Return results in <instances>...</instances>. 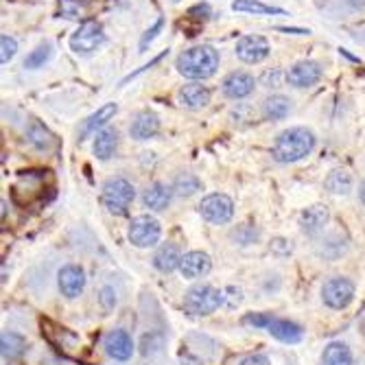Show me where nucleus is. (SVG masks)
Listing matches in <instances>:
<instances>
[{
  "instance_id": "obj_1",
  "label": "nucleus",
  "mask_w": 365,
  "mask_h": 365,
  "mask_svg": "<svg viewBox=\"0 0 365 365\" xmlns=\"http://www.w3.org/2000/svg\"><path fill=\"white\" fill-rule=\"evenodd\" d=\"M315 133L306 127H289L278 133V138L271 145V155L280 164L300 162L315 149Z\"/></svg>"
},
{
  "instance_id": "obj_2",
  "label": "nucleus",
  "mask_w": 365,
  "mask_h": 365,
  "mask_svg": "<svg viewBox=\"0 0 365 365\" xmlns=\"http://www.w3.org/2000/svg\"><path fill=\"white\" fill-rule=\"evenodd\" d=\"M175 68L181 77L193 79V81H206L215 77L219 68V53L208 47V44H199V47H191L184 53H179Z\"/></svg>"
},
{
  "instance_id": "obj_3",
  "label": "nucleus",
  "mask_w": 365,
  "mask_h": 365,
  "mask_svg": "<svg viewBox=\"0 0 365 365\" xmlns=\"http://www.w3.org/2000/svg\"><path fill=\"white\" fill-rule=\"evenodd\" d=\"M136 199V189L127 177L114 175L107 177L101 186V201L103 206L116 217H125L129 213V206Z\"/></svg>"
},
{
  "instance_id": "obj_4",
  "label": "nucleus",
  "mask_w": 365,
  "mask_h": 365,
  "mask_svg": "<svg viewBox=\"0 0 365 365\" xmlns=\"http://www.w3.org/2000/svg\"><path fill=\"white\" fill-rule=\"evenodd\" d=\"M225 302L223 291L213 285H195L184 295V311L193 317L213 315Z\"/></svg>"
},
{
  "instance_id": "obj_5",
  "label": "nucleus",
  "mask_w": 365,
  "mask_h": 365,
  "mask_svg": "<svg viewBox=\"0 0 365 365\" xmlns=\"http://www.w3.org/2000/svg\"><path fill=\"white\" fill-rule=\"evenodd\" d=\"M105 42V31H103V25L99 20H83L81 25L73 31L71 40H68V44H71V51L77 53V55H90L95 53L101 44Z\"/></svg>"
},
{
  "instance_id": "obj_6",
  "label": "nucleus",
  "mask_w": 365,
  "mask_h": 365,
  "mask_svg": "<svg viewBox=\"0 0 365 365\" xmlns=\"http://www.w3.org/2000/svg\"><path fill=\"white\" fill-rule=\"evenodd\" d=\"M129 243L136 247H153L160 237H162V225L151 215H138L129 221V230H127Z\"/></svg>"
},
{
  "instance_id": "obj_7",
  "label": "nucleus",
  "mask_w": 365,
  "mask_h": 365,
  "mask_svg": "<svg viewBox=\"0 0 365 365\" xmlns=\"http://www.w3.org/2000/svg\"><path fill=\"white\" fill-rule=\"evenodd\" d=\"M199 213L213 225H223L234 217V201L223 193H210L201 199Z\"/></svg>"
},
{
  "instance_id": "obj_8",
  "label": "nucleus",
  "mask_w": 365,
  "mask_h": 365,
  "mask_svg": "<svg viewBox=\"0 0 365 365\" xmlns=\"http://www.w3.org/2000/svg\"><path fill=\"white\" fill-rule=\"evenodd\" d=\"M322 300L328 309L341 311L348 309L350 302L354 300V285L348 278H328L322 287Z\"/></svg>"
},
{
  "instance_id": "obj_9",
  "label": "nucleus",
  "mask_w": 365,
  "mask_h": 365,
  "mask_svg": "<svg viewBox=\"0 0 365 365\" xmlns=\"http://www.w3.org/2000/svg\"><path fill=\"white\" fill-rule=\"evenodd\" d=\"M271 44L263 35H243L237 42V57L243 64H261L269 57Z\"/></svg>"
},
{
  "instance_id": "obj_10",
  "label": "nucleus",
  "mask_w": 365,
  "mask_h": 365,
  "mask_svg": "<svg viewBox=\"0 0 365 365\" xmlns=\"http://www.w3.org/2000/svg\"><path fill=\"white\" fill-rule=\"evenodd\" d=\"M322 75H324L322 64H317L313 59H304V61L293 64L287 71L285 79L293 88H311V85H315L319 79H322Z\"/></svg>"
},
{
  "instance_id": "obj_11",
  "label": "nucleus",
  "mask_w": 365,
  "mask_h": 365,
  "mask_svg": "<svg viewBox=\"0 0 365 365\" xmlns=\"http://www.w3.org/2000/svg\"><path fill=\"white\" fill-rule=\"evenodd\" d=\"M57 287L66 298H79L85 289V271L81 265H64L57 273Z\"/></svg>"
},
{
  "instance_id": "obj_12",
  "label": "nucleus",
  "mask_w": 365,
  "mask_h": 365,
  "mask_svg": "<svg viewBox=\"0 0 365 365\" xmlns=\"http://www.w3.org/2000/svg\"><path fill=\"white\" fill-rule=\"evenodd\" d=\"M254 88H256V79L245 71H234L230 75H225V79L221 81V92L232 101H241L249 97L254 92Z\"/></svg>"
},
{
  "instance_id": "obj_13",
  "label": "nucleus",
  "mask_w": 365,
  "mask_h": 365,
  "mask_svg": "<svg viewBox=\"0 0 365 365\" xmlns=\"http://www.w3.org/2000/svg\"><path fill=\"white\" fill-rule=\"evenodd\" d=\"M103 348H105V354L114 361H129L133 354V339L123 328L109 330L103 339Z\"/></svg>"
},
{
  "instance_id": "obj_14",
  "label": "nucleus",
  "mask_w": 365,
  "mask_h": 365,
  "mask_svg": "<svg viewBox=\"0 0 365 365\" xmlns=\"http://www.w3.org/2000/svg\"><path fill=\"white\" fill-rule=\"evenodd\" d=\"M116 112H119L116 103H105L95 114H90L79 129V143H83L85 138H90V136H97L101 129H105V125L116 116Z\"/></svg>"
},
{
  "instance_id": "obj_15",
  "label": "nucleus",
  "mask_w": 365,
  "mask_h": 365,
  "mask_svg": "<svg viewBox=\"0 0 365 365\" xmlns=\"http://www.w3.org/2000/svg\"><path fill=\"white\" fill-rule=\"evenodd\" d=\"M328 221H330V210L326 203H313V206H309L300 215V227L309 237H315L322 232L328 225Z\"/></svg>"
},
{
  "instance_id": "obj_16",
  "label": "nucleus",
  "mask_w": 365,
  "mask_h": 365,
  "mask_svg": "<svg viewBox=\"0 0 365 365\" xmlns=\"http://www.w3.org/2000/svg\"><path fill=\"white\" fill-rule=\"evenodd\" d=\"M267 333L271 337H276L282 344H300L304 339V328L300 324L291 322V319H282V317H273L267 324Z\"/></svg>"
},
{
  "instance_id": "obj_17",
  "label": "nucleus",
  "mask_w": 365,
  "mask_h": 365,
  "mask_svg": "<svg viewBox=\"0 0 365 365\" xmlns=\"http://www.w3.org/2000/svg\"><path fill=\"white\" fill-rule=\"evenodd\" d=\"M177 101L181 107L193 109V112L203 109L210 103V90H208V85H201V81L181 85L179 92H177Z\"/></svg>"
},
{
  "instance_id": "obj_18",
  "label": "nucleus",
  "mask_w": 365,
  "mask_h": 365,
  "mask_svg": "<svg viewBox=\"0 0 365 365\" xmlns=\"http://www.w3.org/2000/svg\"><path fill=\"white\" fill-rule=\"evenodd\" d=\"M213 269V261L206 252H186L179 263V273L189 280L203 278Z\"/></svg>"
},
{
  "instance_id": "obj_19",
  "label": "nucleus",
  "mask_w": 365,
  "mask_h": 365,
  "mask_svg": "<svg viewBox=\"0 0 365 365\" xmlns=\"http://www.w3.org/2000/svg\"><path fill=\"white\" fill-rule=\"evenodd\" d=\"M160 131V119L151 109H143L133 116L129 125V136L133 140H149Z\"/></svg>"
},
{
  "instance_id": "obj_20",
  "label": "nucleus",
  "mask_w": 365,
  "mask_h": 365,
  "mask_svg": "<svg viewBox=\"0 0 365 365\" xmlns=\"http://www.w3.org/2000/svg\"><path fill=\"white\" fill-rule=\"evenodd\" d=\"M173 195V186H167L164 181H153L143 193V206L155 213H162L171 206Z\"/></svg>"
},
{
  "instance_id": "obj_21",
  "label": "nucleus",
  "mask_w": 365,
  "mask_h": 365,
  "mask_svg": "<svg viewBox=\"0 0 365 365\" xmlns=\"http://www.w3.org/2000/svg\"><path fill=\"white\" fill-rule=\"evenodd\" d=\"M116 149H119V129L116 127H105L97 133L95 138V145H92V151L97 155V160L101 162H107L114 155H116Z\"/></svg>"
},
{
  "instance_id": "obj_22",
  "label": "nucleus",
  "mask_w": 365,
  "mask_h": 365,
  "mask_svg": "<svg viewBox=\"0 0 365 365\" xmlns=\"http://www.w3.org/2000/svg\"><path fill=\"white\" fill-rule=\"evenodd\" d=\"M181 249L175 245V243H164L157 247V252L153 254V267L162 273H171L175 269H179V263H181Z\"/></svg>"
},
{
  "instance_id": "obj_23",
  "label": "nucleus",
  "mask_w": 365,
  "mask_h": 365,
  "mask_svg": "<svg viewBox=\"0 0 365 365\" xmlns=\"http://www.w3.org/2000/svg\"><path fill=\"white\" fill-rule=\"evenodd\" d=\"M25 352H27V339L20 333L5 330L0 335V354H3L5 361H18Z\"/></svg>"
},
{
  "instance_id": "obj_24",
  "label": "nucleus",
  "mask_w": 365,
  "mask_h": 365,
  "mask_svg": "<svg viewBox=\"0 0 365 365\" xmlns=\"http://www.w3.org/2000/svg\"><path fill=\"white\" fill-rule=\"evenodd\" d=\"M230 7L237 13H249V16H287L285 9L265 5L261 0H232Z\"/></svg>"
},
{
  "instance_id": "obj_25",
  "label": "nucleus",
  "mask_w": 365,
  "mask_h": 365,
  "mask_svg": "<svg viewBox=\"0 0 365 365\" xmlns=\"http://www.w3.org/2000/svg\"><path fill=\"white\" fill-rule=\"evenodd\" d=\"M352 175L344 169H335L326 175L324 179V189L333 195H348L352 191Z\"/></svg>"
},
{
  "instance_id": "obj_26",
  "label": "nucleus",
  "mask_w": 365,
  "mask_h": 365,
  "mask_svg": "<svg viewBox=\"0 0 365 365\" xmlns=\"http://www.w3.org/2000/svg\"><path fill=\"white\" fill-rule=\"evenodd\" d=\"M322 363L324 365H352V350L346 344H341V341H333V344L324 348Z\"/></svg>"
},
{
  "instance_id": "obj_27",
  "label": "nucleus",
  "mask_w": 365,
  "mask_h": 365,
  "mask_svg": "<svg viewBox=\"0 0 365 365\" xmlns=\"http://www.w3.org/2000/svg\"><path fill=\"white\" fill-rule=\"evenodd\" d=\"M263 112H265V116L269 121H282V119H287V114L291 112V101L285 95H271L265 101Z\"/></svg>"
},
{
  "instance_id": "obj_28",
  "label": "nucleus",
  "mask_w": 365,
  "mask_h": 365,
  "mask_svg": "<svg viewBox=\"0 0 365 365\" xmlns=\"http://www.w3.org/2000/svg\"><path fill=\"white\" fill-rule=\"evenodd\" d=\"M27 140H29L35 149L47 151V149H51V145H53V133L47 129V125H44V123L31 121V125H29V129H27Z\"/></svg>"
},
{
  "instance_id": "obj_29",
  "label": "nucleus",
  "mask_w": 365,
  "mask_h": 365,
  "mask_svg": "<svg viewBox=\"0 0 365 365\" xmlns=\"http://www.w3.org/2000/svg\"><path fill=\"white\" fill-rule=\"evenodd\" d=\"M51 57H53V44L51 42H42V44H37V47L25 57L22 66H25L27 71H37V68H42Z\"/></svg>"
},
{
  "instance_id": "obj_30",
  "label": "nucleus",
  "mask_w": 365,
  "mask_h": 365,
  "mask_svg": "<svg viewBox=\"0 0 365 365\" xmlns=\"http://www.w3.org/2000/svg\"><path fill=\"white\" fill-rule=\"evenodd\" d=\"M201 191V179L195 173H179L173 181V193L177 197H193Z\"/></svg>"
},
{
  "instance_id": "obj_31",
  "label": "nucleus",
  "mask_w": 365,
  "mask_h": 365,
  "mask_svg": "<svg viewBox=\"0 0 365 365\" xmlns=\"http://www.w3.org/2000/svg\"><path fill=\"white\" fill-rule=\"evenodd\" d=\"M88 11L85 0H59V16L73 20V18H83Z\"/></svg>"
},
{
  "instance_id": "obj_32",
  "label": "nucleus",
  "mask_w": 365,
  "mask_h": 365,
  "mask_svg": "<svg viewBox=\"0 0 365 365\" xmlns=\"http://www.w3.org/2000/svg\"><path fill=\"white\" fill-rule=\"evenodd\" d=\"M162 29H164V18L160 16V18L153 22V25L143 33V37H140V42H138V51H140V53H147V49L151 47V42H153L160 33H162Z\"/></svg>"
},
{
  "instance_id": "obj_33",
  "label": "nucleus",
  "mask_w": 365,
  "mask_h": 365,
  "mask_svg": "<svg viewBox=\"0 0 365 365\" xmlns=\"http://www.w3.org/2000/svg\"><path fill=\"white\" fill-rule=\"evenodd\" d=\"M16 53H18V42H16V37H11L7 33L0 35V61L9 64L16 57Z\"/></svg>"
},
{
  "instance_id": "obj_34",
  "label": "nucleus",
  "mask_w": 365,
  "mask_h": 365,
  "mask_svg": "<svg viewBox=\"0 0 365 365\" xmlns=\"http://www.w3.org/2000/svg\"><path fill=\"white\" fill-rule=\"evenodd\" d=\"M269 319H271V315H269V313H249V315H245V317H243V324L267 330Z\"/></svg>"
},
{
  "instance_id": "obj_35",
  "label": "nucleus",
  "mask_w": 365,
  "mask_h": 365,
  "mask_svg": "<svg viewBox=\"0 0 365 365\" xmlns=\"http://www.w3.org/2000/svg\"><path fill=\"white\" fill-rule=\"evenodd\" d=\"M99 302H101L103 311H112L114 306H116V291H114V287L105 285V287L99 291Z\"/></svg>"
},
{
  "instance_id": "obj_36",
  "label": "nucleus",
  "mask_w": 365,
  "mask_h": 365,
  "mask_svg": "<svg viewBox=\"0 0 365 365\" xmlns=\"http://www.w3.org/2000/svg\"><path fill=\"white\" fill-rule=\"evenodd\" d=\"M167 55H169V49H167V51H162V53H160L157 57H153V59H151L149 64H145L143 68H138V71H136V73H129V75H127V77H125V79L121 81V85H125V83H129L131 79H136V77H140L143 73H147V71H151V68H153L155 64H160V61H162V59H164Z\"/></svg>"
},
{
  "instance_id": "obj_37",
  "label": "nucleus",
  "mask_w": 365,
  "mask_h": 365,
  "mask_svg": "<svg viewBox=\"0 0 365 365\" xmlns=\"http://www.w3.org/2000/svg\"><path fill=\"white\" fill-rule=\"evenodd\" d=\"M269 247H271L273 254H282V256L285 254H291V243L287 239H273Z\"/></svg>"
},
{
  "instance_id": "obj_38",
  "label": "nucleus",
  "mask_w": 365,
  "mask_h": 365,
  "mask_svg": "<svg viewBox=\"0 0 365 365\" xmlns=\"http://www.w3.org/2000/svg\"><path fill=\"white\" fill-rule=\"evenodd\" d=\"M189 16L191 18H197V20H206L210 16V5L208 3H199V5H195V7L189 9Z\"/></svg>"
},
{
  "instance_id": "obj_39",
  "label": "nucleus",
  "mask_w": 365,
  "mask_h": 365,
  "mask_svg": "<svg viewBox=\"0 0 365 365\" xmlns=\"http://www.w3.org/2000/svg\"><path fill=\"white\" fill-rule=\"evenodd\" d=\"M239 365H269V359L265 354H249Z\"/></svg>"
},
{
  "instance_id": "obj_40",
  "label": "nucleus",
  "mask_w": 365,
  "mask_h": 365,
  "mask_svg": "<svg viewBox=\"0 0 365 365\" xmlns=\"http://www.w3.org/2000/svg\"><path fill=\"white\" fill-rule=\"evenodd\" d=\"M276 29L282 33H289V35H309L311 33L309 29H302V27H276Z\"/></svg>"
},
{
  "instance_id": "obj_41",
  "label": "nucleus",
  "mask_w": 365,
  "mask_h": 365,
  "mask_svg": "<svg viewBox=\"0 0 365 365\" xmlns=\"http://www.w3.org/2000/svg\"><path fill=\"white\" fill-rule=\"evenodd\" d=\"M359 195H361V201H363V206H365V179L361 181V189H359Z\"/></svg>"
},
{
  "instance_id": "obj_42",
  "label": "nucleus",
  "mask_w": 365,
  "mask_h": 365,
  "mask_svg": "<svg viewBox=\"0 0 365 365\" xmlns=\"http://www.w3.org/2000/svg\"><path fill=\"white\" fill-rule=\"evenodd\" d=\"M173 3H177V0H173Z\"/></svg>"
}]
</instances>
